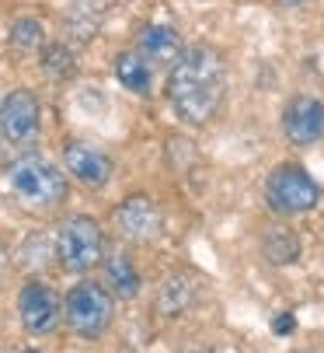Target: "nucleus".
<instances>
[{
  "mask_svg": "<svg viewBox=\"0 0 324 353\" xmlns=\"http://www.w3.org/2000/svg\"><path fill=\"white\" fill-rule=\"evenodd\" d=\"M164 98L171 112L185 123V126H209L224 109L227 98V63L224 53L213 46H185V53L178 57V63L168 70V84H164Z\"/></svg>",
  "mask_w": 324,
  "mask_h": 353,
  "instance_id": "obj_1",
  "label": "nucleus"
},
{
  "mask_svg": "<svg viewBox=\"0 0 324 353\" xmlns=\"http://www.w3.org/2000/svg\"><path fill=\"white\" fill-rule=\"evenodd\" d=\"M8 189L25 210H35V214H49L63 207L70 196L67 175L39 154H25L8 165Z\"/></svg>",
  "mask_w": 324,
  "mask_h": 353,
  "instance_id": "obj_2",
  "label": "nucleus"
},
{
  "mask_svg": "<svg viewBox=\"0 0 324 353\" xmlns=\"http://www.w3.org/2000/svg\"><path fill=\"white\" fill-rule=\"evenodd\" d=\"M116 319V297L105 283L98 280H80L67 290L63 301V322L70 325V332H77L80 339H101L112 329Z\"/></svg>",
  "mask_w": 324,
  "mask_h": 353,
  "instance_id": "obj_3",
  "label": "nucleus"
},
{
  "mask_svg": "<svg viewBox=\"0 0 324 353\" xmlns=\"http://www.w3.org/2000/svg\"><path fill=\"white\" fill-rule=\"evenodd\" d=\"M265 203L276 217H303L310 210H317L321 203V185L317 179L296 165V161H286V165H276L265 179Z\"/></svg>",
  "mask_w": 324,
  "mask_h": 353,
  "instance_id": "obj_4",
  "label": "nucleus"
},
{
  "mask_svg": "<svg viewBox=\"0 0 324 353\" xmlns=\"http://www.w3.org/2000/svg\"><path fill=\"white\" fill-rule=\"evenodd\" d=\"M105 231L94 217L87 214H77V217H67L56 231V263L74 273V276H87L94 266L105 263Z\"/></svg>",
  "mask_w": 324,
  "mask_h": 353,
  "instance_id": "obj_5",
  "label": "nucleus"
},
{
  "mask_svg": "<svg viewBox=\"0 0 324 353\" xmlns=\"http://www.w3.org/2000/svg\"><path fill=\"white\" fill-rule=\"evenodd\" d=\"M18 319H21V329L28 336H35V339L52 336L63 322V301L45 280L32 276L18 290Z\"/></svg>",
  "mask_w": 324,
  "mask_h": 353,
  "instance_id": "obj_6",
  "label": "nucleus"
},
{
  "mask_svg": "<svg viewBox=\"0 0 324 353\" xmlns=\"http://www.w3.org/2000/svg\"><path fill=\"white\" fill-rule=\"evenodd\" d=\"M112 221H116V231L133 245H150L164 234V210H160V203L147 192L126 196L116 207Z\"/></svg>",
  "mask_w": 324,
  "mask_h": 353,
  "instance_id": "obj_7",
  "label": "nucleus"
},
{
  "mask_svg": "<svg viewBox=\"0 0 324 353\" xmlns=\"http://www.w3.org/2000/svg\"><path fill=\"white\" fill-rule=\"evenodd\" d=\"M39 130H42L39 98L28 88L11 91L4 102H0V137H4L11 147H25L39 137Z\"/></svg>",
  "mask_w": 324,
  "mask_h": 353,
  "instance_id": "obj_8",
  "label": "nucleus"
},
{
  "mask_svg": "<svg viewBox=\"0 0 324 353\" xmlns=\"http://www.w3.org/2000/svg\"><path fill=\"white\" fill-rule=\"evenodd\" d=\"M283 137L293 147H314L324 140V102L314 94H293L283 105Z\"/></svg>",
  "mask_w": 324,
  "mask_h": 353,
  "instance_id": "obj_9",
  "label": "nucleus"
},
{
  "mask_svg": "<svg viewBox=\"0 0 324 353\" xmlns=\"http://www.w3.org/2000/svg\"><path fill=\"white\" fill-rule=\"evenodd\" d=\"M63 168H67L70 179H77L87 189H105L116 175L112 158L87 140H67L63 143Z\"/></svg>",
  "mask_w": 324,
  "mask_h": 353,
  "instance_id": "obj_10",
  "label": "nucleus"
},
{
  "mask_svg": "<svg viewBox=\"0 0 324 353\" xmlns=\"http://www.w3.org/2000/svg\"><path fill=\"white\" fill-rule=\"evenodd\" d=\"M136 53L150 63V67H175L178 57L185 53V46H182V35L171 28V25H160V21H150L140 28L136 35Z\"/></svg>",
  "mask_w": 324,
  "mask_h": 353,
  "instance_id": "obj_11",
  "label": "nucleus"
},
{
  "mask_svg": "<svg viewBox=\"0 0 324 353\" xmlns=\"http://www.w3.org/2000/svg\"><path fill=\"white\" fill-rule=\"evenodd\" d=\"M105 21V0H74L63 14V42H91Z\"/></svg>",
  "mask_w": 324,
  "mask_h": 353,
  "instance_id": "obj_12",
  "label": "nucleus"
},
{
  "mask_svg": "<svg viewBox=\"0 0 324 353\" xmlns=\"http://www.w3.org/2000/svg\"><path fill=\"white\" fill-rule=\"evenodd\" d=\"M105 287L119 301H136L140 297L143 280H140V270H136V263H133V256L126 248H116V252L105 256Z\"/></svg>",
  "mask_w": 324,
  "mask_h": 353,
  "instance_id": "obj_13",
  "label": "nucleus"
},
{
  "mask_svg": "<svg viewBox=\"0 0 324 353\" xmlns=\"http://www.w3.org/2000/svg\"><path fill=\"white\" fill-rule=\"evenodd\" d=\"M116 77L126 91L147 98L153 91V67L136 53V49H122V53L116 57Z\"/></svg>",
  "mask_w": 324,
  "mask_h": 353,
  "instance_id": "obj_14",
  "label": "nucleus"
},
{
  "mask_svg": "<svg viewBox=\"0 0 324 353\" xmlns=\"http://www.w3.org/2000/svg\"><path fill=\"white\" fill-rule=\"evenodd\" d=\"M261 256L272 266H293L300 259V238L290 228H268L261 234Z\"/></svg>",
  "mask_w": 324,
  "mask_h": 353,
  "instance_id": "obj_15",
  "label": "nucleus"
},
{
  "mask_svg": "<svg viewBox=\"0 0 324 353\" xmlns=\"http://www.w3.org/2000/svg\"><path fill=\"white\" fill-rule=\"evenodd\" d=\"M42 74L49 81H74L77 77V53L70 42H45L42 46Z\"/></svg>",
  "mask_w": 324,
  "mask_h": 353,
  "instance_id": "obj_16",
  "label": "nucleus"
},
{
  "mask_svg": "<svg viewBox=\"0 0 324 353\" xmlns=\"http://www.w3.org/2000/svg\"><path fill=\"white\" fill-rule=\"evenodd\" d=\"M192 297H195L192 283L185 276H171L164 287H160V294H157V312L168 315V319H178L192 305Z\"/></svg>",
  "mask_w": 324,
  "mask_h": 353,
  "instance_id": "obj_17",
  "label": "nucleus"
},
{
  "mask_svg": "<svg viewBox=\"0 0 324 353\" xmlns=\"http://www.w3.org/2000/svg\"><path fill=\"white\" fill-rule=\"evenodd\" d=\"M8 42H11V49H18V53H42L45 28H42V21H35V18H18V21H11V28H8Z\"/></svg>",
  "mask_w": 324,
  "mask_h": 353,
  "instance_id": "obj_18",
  "label": "nucleus"
},
{
  "mask_svg": "<svg viewBox=\"0 0 324 353\" xmlns=\"http://www.w3.org/2000/svg\"><path fill=\"white\" fill-rule=\"evenodd\" d=\"M290 319H293V315H279V322H276V332H279V336H286V332L293 329V322H290Z\"/></svg>",
  "mask_w": 324,
  "mask_h": 353,
  "instance_id": "obj_19",
  "label": "nucleus"
},
{
  "mask_svg": "<svg viewBox=\"0 0 324 353\" xmlns=\"http://www.w3.org/2000/svg\"><path fill=\"white\" fill-rule=\"evenodd\" d=\"M4 273H8V248L0 245V280H4Z\"/></svg>",
  "mask_w": 324,
  "mask_h": 353,
  "instance_id": "obj_20",
  "label": "nucleus"
},
{
  "mask_svg": "<svg viewBox=\"0 0 324 353\" xmlns=\"http://www.w3.org/2000/svg\"><path fill=\"white\" fill-rule=\"evenodd\" d=\"M283 8H296V4H303V0H279Z\"/></svg>",
  "mask_w": 324,
  "mask_h": 353,
  "instance_id": "obj_21",
  "label": "nucleus"
},
{
  "mask_svg": "<svg viewBox=\"0 0 324 353\" xmlns=\"http://www.w3.org/2000/svg\"><path fill=\"white\" fill-rule=\"evenodd\" d=\"M21 353H39V350H21Z\"/></svg>",
  "mask_w": 324,
  "mask_h": 353,
  "instance_id": "obj_22",
  "label": "nucleus"
}]
</instances>
